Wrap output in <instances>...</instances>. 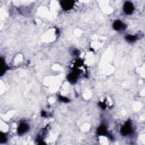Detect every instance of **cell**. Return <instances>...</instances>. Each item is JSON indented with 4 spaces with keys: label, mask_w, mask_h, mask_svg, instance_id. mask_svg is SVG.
Listing matches in <instances>:
<instances>
[{
    "label": "cell",
    "mask_w": 145,
    "mask_h": 145,
    "mask_svg": "<svg viewBox=\"0 0 145 145\" xmlns=\"http://www.w3.org/2000/svg\"><path fill=\"white\" fill-rule=\"evenodd\" d=\"M29 127L26 124L22 123L20 124L18 128V133L19 134H23L28 131Z\"/></svg>",
    "instance_id": "cell-4"
},
{
    "label": "cell",
    "mask_w": 145,
    "mask_h": 145,
    "mask_svg": "<svg viewBox=\"0 0 145 145\" xmlns=\"http://www.w3.org/2000/svg\"><path fill=\"white\" fill-rule=\"evenodd\" d=\"M131 130H132V127H131V124L129 122H126L124 126L121 129V134L124 136H126L130 134L131 132Z\"/></svg>",
    "instance_id": "cell-1"
},
{
    "label": "cell",
    "mask_w": 145,
    "mask_h": 145,
    "mask_svg": "<svg viewBox=\"0 0 145 145\" xmlns=\"http://www.w3.org/2000/svg\"><path fill=\"white\" fill-rule=\"evenodd\" d=\"M6 140V137L4 134H3V133H1V142L2 143L4 142Z\"/></svg>",
    "instance_id": "cell-11"
},
{
    "label": "cell",
    "mask_w": 145,
    "mask_h": 145,
    "mask_svg": "<svg viewBox=\"0 0 145 145\" xmlns=\"http://www.w3.org/2000/svg\"><path fill=\"white\" fill-rule=\"evenodd\" d=\"M137 39L136 36L133 35H127L126 36V40L129 42H134Z\"/></svg>",
    "instance_id": "cell-8"
},
{
    "label": "cell",
    "mask_w": 145,
    "mask_h": 145,
    "mask_svg": "<svg viewBox=\"0 0 145 145\" xmlns=\"http://www.w3.org/2000/svg\"><path fill=\"white\" fill-rule=\"evenodd\" d=\"M61 5L63 9L70 10L72 8L74 5V2L72 1H62Z\"/></svg>",
    "instance_id": "cell-3"
},
{
    "label": "cell",
    "mask_w": 145,
    "mask_h": 145,
    "mask_svg": "<svg viewBox=\"0 0 145 145\" xmlns=\"http://www.w3.org/2000/svg\"><path fill=\"white\" fill-rule=\"evenodd\" d=\"M1 75L3 74V73H4L6 71V66L5 64V63H3V60L2 59L1 60Z\"/></svg>",
    "instance_id": "cell-9"
},
{
    "label": "cell",
    "mask_w": 145,
    "mask_h": 145,
    "mask_svg": "<svg viewBox=\"0 0 145 145\" xmlns=\"http://www.w3.org/2000/svg\"><path fill=\"white\" fill-rule=\"evenodd\" d=\"M67 80L69 81V82L72 83H74L77 80V76L74 74H73V73H71V74H69L68 76H67Z\"/></svg>",
    "instance_id": "cell-7"
},
{
    "label": "cell",
    "mask_w": 145,
    "mask_h": 145,
    "mask_svg": "<svg viewBox=\"0 0 145 145\" xmlns=\"http://www.w3.org/2000/svg\"><path fill=\"white\" fill-rule=\"evenodd\" d=\"M97 132L99 135H102V136H105L108 134L107 128L104 125H101L99 127Z\"/></svg>",
    "instance_id": "cell-6"
},
{
    "label": "cell",
    "mask_w": 145,
    "mask_h": 145,
    "mask_svg": "<svg viewBox=\"0 0 145 145\" xmlns=\"http://www.w3.org/2000/svg\"><path fill=\"white\" fill-rule=\"evenodd\" d=\"M59 99L60 101L63 102V103H68V102H69V99H67V98L64 97V96H60Z\"/></svg>",
    "instance_id": "cell-10"
},
{
    "label": "cell",
    "mask_w": 145,
    "mask_h": 145,
    "mask_svg": "<svg viewBox=\"0 0 145 145\" xmlns=\"http://www.w3.org/2000/svg\"><path fill=\"white\" fill-rule=\"evenodd\" d=\"M124 10L126 14H130L134 10V6L130 2H126L124 6Z\"/></svg>",
    "instance_id": "cell-2"
},
{
    "label": "cell",
    "mask_w": 145,
    "mask_h": 145,
    "mask_svg": "<svg viewBox=\"0 0 145 145\" xmlns=\"http://www.w3.org/2000/svg\"><path fill=\"white\" fill-rule=\"evenodd\" d=\"M113 27V28L116 31H119L120 30H123V29L125 28V24H124L123 22H121L120 21H116V22H114Z\"/></svg>",
    "instance_id": "cell-5"
},
{
    "label": "cell",
    "mask_w": 145,
    "mask_h": 145,
    "mask_svg": "<svg viewBox=\"0 0 145 145\" xmlns=\"http://www.w3.org/2000/svg\"><path fill=\"white\" fill-rule=\"evenodd\" d=\"M41 116H42V117H45L46 116V112L44 111H42L41 113Z\"/></svg>",
    "instance_id": "cell-12"
}]
</instances>
